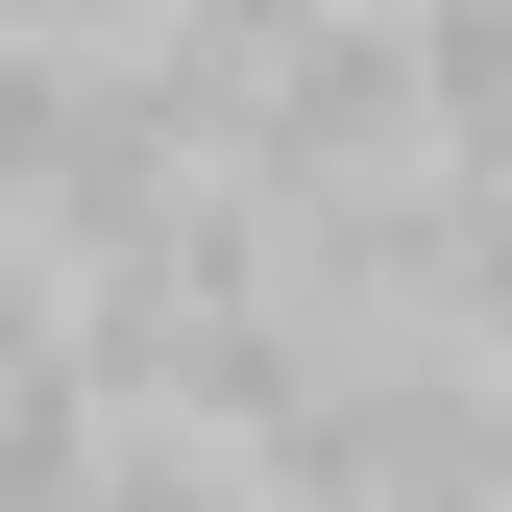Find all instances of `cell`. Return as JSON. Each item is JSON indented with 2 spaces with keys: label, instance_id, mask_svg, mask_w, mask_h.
I'll list each match as a JSON object with an SVG mask.
<instances>
[{
  "label": "cell",
  "instance_id": "cell-1",
  "mask_svg": "<svg viewBox=\"0 0 512 512\" xmlns=\"http://www.w3.org/2000/svg\"><path fill=\"white\" fill-rule=\"evenodd\" d=\"M391 74H415V171L512 196V0H391Z\"/></svg>",
  "mask_w": 512,
  "mask_h": 512
}]
</instances>
